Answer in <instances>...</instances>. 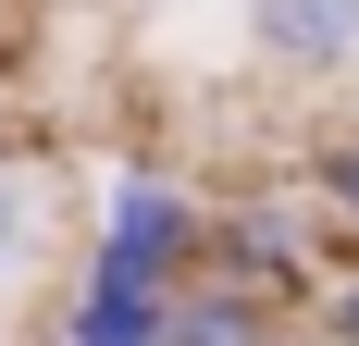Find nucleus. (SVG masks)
<instances>
[{
	"label": "nucleus",
	"instance_id": "nucleus-6",
	"mask_svg": "<svg viewBox=\"0 0 359 346\" xmlns=\"http://www.w3.org/2000/svg\"><path fill=\"white\" fill-rule=\"evenodd\" d=\"M310 198H323L334 223L359 235V137H323V186H310Z\"/></svg>",
	"mask_w": 359,
	"mask_h": 346
},
{
	"label": "nucleus",
	"instance_id": "nucleus-4",
	"mask_svg": "<svg viewBox=\"0 0 359 346\" xmlns=\"http://www.w3.org/2000/svg\"><path fill=\"white\" fill-rule=\"evenodd\" d=\"M248 50L297 87L359 74V0H248Z\"/></svg>",
	"mask_w": 359,
	"mask_h": 346
},
{
	"label": "nucleus",
	"instance_id": "nucleus-3",
	"mask_svg": "<svg viewBox=\"0 0 359 346\" xmlns=\"http://www.w3.org/2000/svg\"><path fill=\"white\" fill-rule=\"evenodd\" d=\"M323 223H334L323 198H236V210L211 223V272L260 284V297H285V284L323 272Z\"/></svg>",
	"mask_w": 359,
	"mask_h": 346
},
{
	"label": "nucleus",
	"instance_id": "nucleus-7",
	"mask_svg": "<svg viewBox=\"0 0 359 346\" xmlns=\"http://www.w3.org/2000/svg\"><path fill=\"white\" fill-rule=\"evenodd\" d=\"M25 235H37V198H25V173L0 161V272H13V260H25Z\"/></svg>",
	"mask_w": 359,
	"mask_h": 346
},
{
	"label": "nucleus",
	"instance_id": "nucleus-5",
	"mask_svg": "<svg viewBox=\"0 0 359 346\" xmlns=\"http://www.w3.org/2000/svg\"><path fill=\"white\" fill-rule=\"evenodd\" d=\"M174 346H273V297H260V284H236V272H186Z\"/></svg>",
	"mask_w": 359,
	"mask_h": 346
},
{
	"label": "nucleus",
	"instance_id": "nucleus-8",
	"mask_svg": "<svg viewBox=\"0 0 359 346\" xmlns=\"http://www.w3.org/2000/svg\"><path fill=\"white\" fill-rule=\"evenodd\" d=\"M323 321H334V346H359V260H334V297H323Z\"/></svg>",
	"mask_w": 359,
	"mask_h": 346
},
{
	"label": "nucleus",
	"instance_id": "nucleus-2",
	"mask_svg": "<svg viewBox=\"0 0 359 346\" xmlns=\"http://www.w3.org/2000/svg\"><path fill=\"white\" fill-rule=\"evenodd\" d=\"M174 297H186V284H161V272H137V260L87 247V272H74V297L50 310L37 346H174Z\"/></svg>",
	"mask_w": 359,
	"mask_h": 346
},
{
	"label": "nucleus",
	"instance_id": "nucleus-1",
	"mask_svg": "<svg viewBox=\"0 0 359 346\" xmlns=\"http://www.w3.org/2000/svg\"><path fill=\"white\" fill-rule=\"evenodd\" d=\"M87 247H111V260H137V272H161V284H186L198 260H211V210L186 198L174 173H149V161H124L100 186V235Z\"/></svg>",
	"mask_w": 359,
	"mask_h": 346
}]
</instances>
